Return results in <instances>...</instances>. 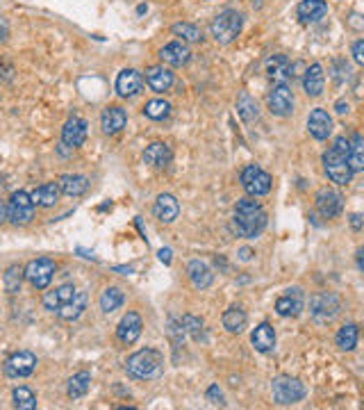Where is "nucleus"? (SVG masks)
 I'll return each mask as SVG.
<instances>
[{
	"instance_id": "f8f14e48",
	"label": "nucleus",
	"mask_w": 364,
	"mask_h": 410,
	"mask_svg": "<svg viewBox=\"0 0 364 410\" xmlns=\"http://www.w3.org/2000/svg\"><path fill=\"white\" fill-rule=\"evenodd\" d=\"M305 308V294L300 287H289L285 294L278 296L276 301V313L280 317H298Z\"/></svg>"
},
{
	"instance_id": "f257e3e1",
	"label": "nucleus",
	"mask_w": 364,
	"mask_h": 410,
	"mask_svg": "<svg viewBox=\"0 0 364 410\" xmlns=\"http://www.w3.org/2000/svg\"><path fill=\"white\" fill-rule=\"evenodd\" d=\"M264 228H267V212L258 200L251 198H241L237 200L234 205V214H232V231L251 240V237H258Z\"/></svg>"
},
{
	"instance_id": "2eb2a0df",
	"label": "nucleus",
	"mask_w": 364,
	"mask_h": 410,
	"mask_svg": "<svg viewBox=\"0 0 364 410\" xmlns=\"http://www.w3.org/2000/svg\"><path fill=\"white\" fill-rule=\"evenodd\" d=\"M87 139V121L80 116H71L62 128V144L69 149H78Z\"/></svg>"
},
{
	"instance_id": "412c9836",
	"label": "nucleus",
	"mask_w": 364,
	"mask_h": 410,
	"mask_svg": "<svg viewBox=\"0 0 364 410\" xmlns=\"http://www.w3.org/2000/svg\"><path fill=\"white\" fill-rule=\"evenodd\" d=\"M125 123H127V114H125V109L118 105H109L103 109V114H100V128H103L105 135L121 132Z\"/></svg>"
},
{
	"instance_id": "f03ea898",
	"label": "nucleus",
	"mask_w": 364,
	"mask_h": 410,
	"mask_svg": "<svg viewBox=\"0 0 364 410\" xmlns=\"http://www.w3.org/2000/svg\"><path fill=\"white\" fill-rule=\"evenodd\" d=\"M125 371L136 381H153L164 374V355L158 349H141L132 353L125 362Z\"/></svg>"
},
{
	"instance_id": "f3484780",
	"label": "nucleus",
	"mask_w": 364,
	"mask_h": 410,
	"mask_svg": "<svg viewBox=\"0 0 364 410\" xmlns=\"http://www.w3.org/2000/svg\"><path fill=\"white\" fill-rule=\"evenodd\" d=\"M160 60L167 64V67H185V64L191 60V50L185 41H169L164 48L160 50Z\"/></svg>"
},
{
	"instance_id": "ea45409f",
	"label": "nucleus",
	"mask_w": 364,
	"mask_h": 410,
	"mask_svg": "<svg viewBox=\"0 0 364 410\" xmlns=\"http://www.w3.org/2000/svg\"><path fill=\"white\" fill-rule=\"evenodd\" d=\"M12 399H14V408H18V410H34L36 408V397L30 388H16L12 392Z\"/></svg>"
},
{
	"instance_id": "3c124183",
	"label": "nucleus",
	"mask_w": 364,
	"mask_h": 410,
	"mask_svg": "<svg viewBox=\"0 0 364 410\" xmlns=\"http://www.w3.org/2000/svg\"><path fill=\"white\" fill-rule=\"evenodd\" d=\"M3 39H7V21L3 18Z\"/></svg>"
},
{
	"instance_id": "9b49d317",
	"label": "nucleus",
	"mask_w": 364,
	"mask_h": 410,
	"mask_svg": "<svg viewBox=\"0 0 364 410\" xmlns=\"http://www.w3.org/2000/svg\"><path fill=\"white\" fill-rule=\"evenodd\" d=\"M3 369L9 378H25L36 369V355L32 351H16L5 360Z\"/></svg>"
},
{
	"instance_id": "72a5a7b5",
	"label": "nucleus",
	"mask_w": 364,
	"mask_h": 410,
	"mask_svg": "<svg viewBox=\"0 0 364 410\" xmlns=\"http://www.w3.org/2000/svg\"><path fill=\"white\" fill-rule=\"evenodd\" d=\"M23 278H25V267H21V264H12V267H7V271L3 273V287H5L7 294H16V292H21Z\"/></svg>"
},
{
	"instance_id": "1a4fd4ad",
	"label": "nucleus",
	"mask_w": 364,
	"mask_h": 410,
	"mask_svg": "<svg viewBox=\"0 0 364 410\" xmlns=\"http://www.w3.org/2000/svg\"><path fill=\"white\" fill-rule=\"evenodd\" d=\"M57 271V264L50 258H36L25 264V280L30 282L34 289H46Z\"/></svg>"
},
{
	"instance_id": "a19ab883",
	"label": "nucleus",
	"mask_w": 364,
	"mask_h": 410,
	"mask_svg": "<svg viewBox=\"0 0 364 410\" xmlns=\"http://www.w3.org/2000/svg\"><path fill=\"white\" fill-rule=\"evenodd\" d=\"M171 32L180 36L182 41H200L203 39V32L198 30L196 25H191V23H176V25H171Z\"/></svg>"
},
{
	"instance_id": "20e7f679",
	"label": "nucleus",
	"mask_w": 364,
	"mask_h": 410,
	"mask_svg": "<svg viewBox=\"0 0 364 410\" xmlns=\"http://www.w3.org/2000/svg\"><path fill=\"white\" fill-rule=\"evenodd\" d=\"M244 27V16L237 12V9H225V12L218 14L212 25H209V32L216 39V43H232L237 36H239Z\"/></svg>"
},
{
	"instance_id": "c9c22d12",
	"label": "nucleus",
	"mask_w": 364,
	"mask_h": 410,
	"mask_svg": "<svg viewBox=\"0 0 364 410\" xmlns=\"http://www.w3.org/2000/svg\"><path fill=\"white\" fill-rule=\"evenodd\" d=\"M349 164H351L353 173L364 171V137H362V135H353V137H351Z\"/></svg>"
},
{
	"instance_id": "cd10ccee",
	"label": "nucleus",
	"mask_w": 364,
	"mask_h": 410,
	"mask_svg": "<svg viewBox=\"0 0 364 410\" xmlns=\"http://www.w3.org/2000/svg\"><path fill=\"white\" fill-rule=\"evenodd\" d=\"M62 194H64V191L59 187V182H46V185L30 191L34 205H39V207H52L59 200Z\"/></svg>"
},
{
	"instance_id": "79ce46f5",
	"label": "nucleus",
	"mask_w": 364,
	"mask_h": 410,
	"mask_svg": "<svg viewBox=\"0 0 364 410\" xmlns=\"http://www.w3.org/2000/svg\"><path fill=\"white\" fill-rule=\"evenodd\" d=\"M180 324H182V328H185V333L194 337L196 342L203 340V322H200L198 317H194V315H185V317L180 319Z\"/></svg>"
},
{
	"instance_id": "c756f323",
	"label": "nucleus",
	"mask_w": 364,
	"mask_h": 410,
	"mask_svg": "<svg viewBox=\"0 0 364 410\" xmlns=\"http://www.w3.org/2000/svg\"><path fill=\"white\" fill-rule=\"evenodd\" d=\"M221 322H223V328H225L227 333H237V335H239V333H244L248 317H246V313H244L241 308L232 306V308H227L225 313H223Z\"/></svg>"
},
{
	"instance_id": "c03bdc74",
	"label": "nucleus",
	"mask_w": 364,
	"mask_h": 410,
	"mask_svg": "<svg viewBox=\"0 0 364 410\" xmlns=\"http://www.w3.org/2000/svg\"><path fill=\"white\" fill-rule=\"evenodd\" d=\"M351 55H353V60L360 64V67H364V39H358L353 43Z\"/></svg>"
},
{
	"instance_id": "09e8293b",
	"label": "nucleus",
	"mask_w": 364,
	"mask_h": 410,
	"mask_svg": "<svg viewBox=\"0 0 364 410\" xmlns=\"http://www.w3.org/2000/svg\"><path fill=\"white\" fill-rule=\"evenodd\" d=\"M351 226L355 228V231H360V228H362V217L360 214H353L351 217Z\"/></svg>"
},
{
	"instance_id": "a878e982",
	"label": "nucleus",
	"mask_w": 364,
	"mask_h": 410,
	"mask_svg": "<svg viewBox=\"0 0 364 410\" xmlns=\"http://www.w3.org/2000/svg\"><path fill=\"white\" fill-rule=\"evenodd\" d=\"M187 273H189L191 285H194L196 289H207L209 285H212V280H214L212 269H209L203 260H191L187 264Z\"/></svg>"
},
{
	"instance_id": "4468645a",
	"label": "nucleus",
	"mask_w": 364,
	"mask_h": 410,
	"mask_svg": "<svg viewBox=\"0 0 364 410\" xmlns=\"http://www.w3.org/2000/svg\"><path fill=\"white\" fill-rule=\"evenodd\" d=\"M307 130L318 142L328 139V137L332 135V116L328 114L326 109H321V107L312 109L309 116H307Z\"/></svg>"
},
{
	"instance_id": "49530a36",
	"label": "nucleus",
	"mask_w": 364,
	"mask_h": 410,
	"mask_svg": "<svg viewBox=\"0 0 364 410\" xmlns=\"http://www.w3.org/2000/svg\"><path fill=\"white\" fill-rule=\"evenodd\" d=\"M160 260H162L164 264H171V249H162V251H160Z\"/></svg>"
},
{
	"instance_id": "39448f33",
	"label": "nucleus",
	"mask_w": 364,
	"mask_h": 410,
	"mask_svg": "<svg viewBox=\"0 0 364 410\" xmlns=\"http://www.w3.org/2000/svg\"><path fill=\"white\" fill-rule=\"evenodd\" d=\"M323 169L328 173V178L337 182V185H349V182L353 180V169L349 164V155L340 153L335 146H330V149L323 153Z\"/></svg>"
},
{
	"instance_id": "8fccbe9b",
	"label": "nucleus",
	"mask_w": 364,
	"mask_h": 410,
	"mask_svg": "<svg viewBox=\"0 0 364 410\" xmlns=\"http://www.w3.org/2000/svg\"><path fill=\"white\" fill-rule=\"evenodd\" d=\"M251 255H253L251 249H241V251H239V258H241V260H251Z\"/></svg>"
},
{
	"instance_id": "2f4dec72",
	"label": "nucleus",
	"mask_w": 364,
	"mask_h": 410,
	"mask_svg": "<svg viewBox=\"0 0 364 410\" xmlns=\"http://www.w3.org/2000/svg\"><path fill=\"white\" fill-rule=\"evenodd\" d=\"M89 385H91V374L89 371H78L73 374L69 378V385H66V395L69 399H82L89 392Z\"/></svg>"
},
{
	"instance_id": "6e6552de",
	"label": "nucleus",
	"mask_w": 364,
	"mask_h": 410,
	"mask_svg": "<svg viewBox=\"0 0 364 410\" xmlns=\"http://www.w3.org/2000/svg\"><path fill=\"white\" fill-rule=\"evenodd\" d=\"M239 182H241L246 194L253 196V198L264 196L271 191V176L262 167H258V164H248V167L241 171Z\"/></svg>"
},
{
	"instance_id": "0eeeda50",
	"label": "nucleus",
	"mask_w": 364,
	"mask_h": 410,
	"mask_svg": "<svg viewBox=\"0 0 364 410\" xmlns=\"http://www.w3.org/2000/svg\"><path fill=\"white\" fill-rule=\"evenodd\" d=\"M342 303L340 299L330 292H318L312 299H309V315L316 324H330L335 322V317L340 315Z\"/></svg>"
},
{
	"instance_id": "aec40b11",
	"label": "nucleus",
	"mask_w": 364,
	"mask_h": 410,
	"mask_svg": "<svg viewBox=\"0 0 364 410\" xmlns=\"http://www.w3.org/2000/svg\"><path fill=\"white\" fill-rule=\"evenodd\" d=\"M153 214L160 219L162 224H173L180 214V203L173 194H160L155 198Z\"/></svg>"
},
{
	"instance_id": "7ed1b4c3",
	"label": "nucleus",
	"mask_w": 364,
	"mask_h": 410,
	"mask_svg": "<svg viewBox=\"0 0 364 410\" xmlns=\"http://www.w3.org/2000/svg\"><path fill=\"white\" fill-rule=\"evenodd\" d=\"M34 207L36 205H34L32 196L27 194V191L18 189L9 196V200H5L3 217L7 219V221H12L14 226H25L34 219Z\"/></svg>"
},
{
	"instance_id": "e433bc0d",
	"label": "nucleus",
	"mask_w": 364,
	"mask_h": 410,
	"mask_svg": "<svg viewBox=\"0 0 364 410\" xmlns=\"http://www.w3.org/2000/svg\"><path fill=\"white\" fill-rule=\"evenodd\" d=\"M358 326L355 324H346V326H342L340 331H337V335H335V342H337V346H340L342 351H353L355 349V344H358Z\"/></svg>"
},
{
	"instance_id": "b1692460",
	"label": "nucleus",
	"mask_w": 364,
	"mask_h": 410,
	"mask_svg": "<svg viewBox=\"0 0 364 410\" xmlns=\"http://www.w3.org/2000/svg\"><path fill=\"white\" fill-rule=\"evenodd\" d=\"M323 87H326V73H323V67L321 64H312V67H307V71L303 73V89L307 96H321L323 94Z\"/></svg>"
},
{
	"instance_id": "7c9ffc66",
	"label": "nucleus",
	"mask_w": 364,
	"mask_h": 410,
	"mask_svg": "<svg viewBox=\"0 0 364 410\" xmlns=\"http://www.w3.org/2000/svg\"><path fill=\"white\" fill-rule=\"evenodd\" d=\"M85 308H87V292H78L69 303H64L57 310V317L64 319V322H73V319H78L82 315V310Z\"/></svg>"
},
{
	"instance_id": "37998d69",
	"label": "nucleus",
	"mask_w": 364,
	"mask_h": 410,
	"mask_svg": "<svg viewBox=\"0 0 364 410\" xmlns=\"http://www.w3.org/2000/svg\"><path fill=\"white\" fill-rule=\"evenodd\" d=\"M207 401H209V404H218V406L225 404V401H223V392L218 390V385H209L207 388Z\"/></svg>"
},
{
	"instance_id": "dca6fc26",
	"label": "nucleus",
	"mask_w": 364,
	"mask_h": 410,
	"mask_svg": "<svg viewBox=\"0 0 364 410\" xmlns=\"http://www.w3.org/2000/svg\"><path fill=\"white\" fill-rule=\"evenodd\" d=\"M314 203H316V212L323 219H335L344 207V200L335 189H318Z\"/></svg>"
},
{
	"instance_id": "58836bf2",
	"label": "nucleus",
	"mask_w": 364,
	"mask_h": 410,
	"mask_svg": "<svg viewBox=\"0 0 364 410\" xmlns=\"http://www.w3.org/2000/svg\"><path fill=\"white\" fill-rule=\"evenodd\" d=\"M169 114H171V105L162 98L148 100V103L144 105V116H148L150 121H162V118H167Z\"/></svg>"
},
{
	"instance_id": "bb28decb",
	"label": "nucleus",
	"mask_w": 364,
	"mask_h": 410,
	"mask_svg": "<svg viewBox=\"0 0 364 410\" xmlns=\"http://www.w3.org/2000/svg\"><path fill=\"white\" fill-rule=\"evenodd\" d=\"M251 344L255 346V351L260 353H269L273 351V346H276V331H273V326L262 322L258 328L253 331L251 335Z\"/></svg>"
},
{
	"instance_id": "473e14b6",
	"label": "nucleus",
	"mask_w": 364,
	"mask_h": 410,
	"mask_svg": "<svg viewBox=\"0 0 364 410\" xmlns=\"http://www.w3.org/2000/svg\"><path fill=\"white\" fill-rule=\"evenodd\" d=\"M59 187L66 196H82L89 189V180L85 176H73V173H66V176L59 178Z\"/></svg>"
},
{
	"instance_id": "de8ad7c7",
	"label": "nucleus",
	"mask_w": 364,
	"mask_h": 410,
	"mask_svg": "<svg viewBox=\"0 0 364 410\" xmlns=\"http://www.w3.org/2000/svg\"><path fill=\"white\" fill-rule=\"evenodd\" d=\"M337 114H346L349 112V103H344V100H337Z\"/></svg>"
},
{
	"instance_id": "9d476101",
	"label": "nucleus",
	"mask_w": 364,
	"mask_h": 410,
	"mask_svg": "<svg viewBox=\"0 0 364 410\" xmlns=\"http://www.w3.org/2000/svg\"><path fill=\"white\" fill-rule=\"evenodd\" d=\"M267 103L276 116H289L294 112V94H291V89L285 82H276V85H273V89L267 96Z\"/></svg>"
},
{
	"instance_id": "4be33fe9",
	"label": "nucleus",
	"mask_w": 364,
	"mask_h": 410,
	"mask_svg": "<svg viewBox=\"0 0 364 410\" xmlns=\"http://www.w3.org/2000/svg\"><path fill=\"white\" fill-rule=\"evenodd\" d=\"M76 294H78V289L73 287L71 282H64V285L55 287L50 292H46V294H43V306H46V310H50V313H57V310L64 303H69V301Z\"/></svg>"
},
{
	"instance_id": "c85d7f7f",
	"label": "nucleus",
	"mask_w": 364,
	"mask_h": 410,
	"mask_svg": "<svg viewBox=\"0 0 364 410\" xmlns=\"http://www.w3.org/2000/svg\"><path fill=\"white\" fill-rule=\"evenodd\" d=\"M289 67L291 62L285 55H271V57L264 62V69H267V76L273 82H285V78H289Z\"/></svg>"
},
{
	"instance_id": "a211bd4d",
	"label": "nucleus",
	"mask_w": 364,
	"mask_h": 410,
	"mask_svg": "<svg viewBox=\"0 0 364 410\" xmlns=\"http://www.w3.org/2000/svg\"><path fill=\"white\" fill-rule=\"evenodd\" d=\"M173 82H176V76H173V71L169 67H164V64L146 69V85L153 91H158V94L169 91L173 87Z\"/></svg>"
},
{
	"instance_id": "6ab92c4d",
	"label": "nucleus",
	"mask_w": 364,
	"mask_h": 410,
	"mask_svg": "<svg viewBox=\"0 0 364 410\" xmlns=\"http://www.w3.org/2000/svg\"><path fill=\"white\" fill-rule=\"evenodd\" d=\"M141 85H144V78H141L139 71L123 69L121 73H118V78H116V94L121 98L136 96L141 91Z\"/></svg>"
},
{
	"instance_id": "ddd939ff",
	"label": "nucleus",
	"mask_w": 364,
	"mask_h": 410,
	"mask_svg": "<svg viewBox=\"0 0 364 410\" xmlns=\"http://www.w3.org/2000/svg\"><path fill=\"white\" fill-rule=\"evenodd\" d=\"M141 317L136 315V313H125L121 317V322H118L116 326V337H118V342H123V344H134L136 340H139V335H141Z\"/></svg>"
},
{
	"instance_id": "4c0bfd02",
	"label": "nucleus",
	"mask_w": 364,
	"mask_h": 410,
	"mask_svg": "<svg viewBox=\"0 0 364 410\" xmlns=\"http://www.w3.org/2000/svg\"><path fill=\"white\" fill-rule=\"evenodd\" d=\"M123 292L118 287H107L103 294H100V310H103L105 315H112L114 310H118L123 306Z\"/></svg>"
},
{
	"instance_id": "f704fd0d",
	"label": "nucleus",
	"mask_w": 364,
	"mask_h": 410,
	"mask_svg": "<svg viewBox=\"0 0 364 410\" xmlns=\"http://www.w3.org/2000/svg\"><path fill=\"white\" fill-rule=\"evenodd\" d=\"M237 114L241 116V121L244 123H253V121H258V116H260V109H258V103L246 94V91H241L239 98H237Z\"/></svg>"
},
{
	"instance_id": "393cba45",
	"label": "nucleus",
	"mask_w": 364,
	"mask_h": 410,
	"mask_svg": "<svg viewBox=\"0 0 364 410\" xmlns=\"http://www.w3.org/2000/svg\"><path fill=\"white\" fill-rule=\"evenodd\" d=\"M171 158H173L171 149L164 142H153L146 146V151H144V162L150 164L155 169H164L171 162Z\"/></svg>"
},
{
	"instance_id": "423d86ee",
	"label": "nucleus",
	"mask_w": 364,
	"mask_h": 410,
	"mask_svg": "<svg viewBox=\"0 0 364 410\" xmlns=\"http://www.w3.org/2000/svg\"><path fill=\"white\" fill-rule=\"evenodd\" d=\"M271 392H273V401L278 406H291L298 404L300 399L305 397V388L298 378L291 376H276L271 383Z\"/></svg>"
},
{
	"instance_id": "5701e85b",
	"label": "nucleus",
	"mask_w": 364,
	"mask_h": 410,
	"mask_svg": "<svg viewBox=\"0 0 364 410\" xmlns=\"http://www.w3.org/2000/svg\"><path fill=\"white\" fill-rule=\"evenodd\" d=\"M296 14L300 18V23H316L328 14L326 0H300L296 7Z\"/></svg>"
},
{
	"instance_id": "a18cd8bd",
	"label": "nucleus",
	"mask_w": 364,
	"mask_h": 410,
	"mask_svg": "<svg viewBox=\"0 0 364 410\" xmlns=\"http://www.w3.org/2000/svg\"><path fill=\"white\" fill-rule=\"evenodd\" d=\"M355 262H358V269H360V273L364 276V246H362V249H358V255H355Z\"/></svg>"
}]
</instances>
